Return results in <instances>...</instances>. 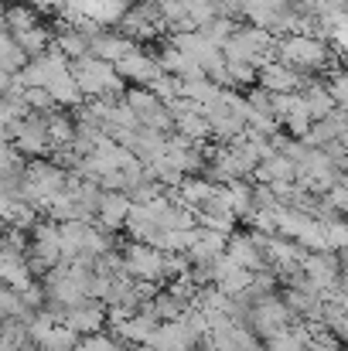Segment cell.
Wrapping results in <instances>:
<instances>
[{"mask_svg": "<svg viewBox=\"0 0 348 351\" xmlns=\"http://www.w3.org/2000/svg\"><path fill=\"white\" fill-rule=\"evenodd\" d=\"M277 58L287 62L290 69H297L301 75H314V72H325L335 62V51H332V41L321 38V34L290 31V34L277 38Z\"/></svg>", "mask_w": 348, "mask_h": 351, "instance_id": "cell-1", "label": "cell"}, {"mask_svg": "<svg viewBox=\"0 0 348 351\" xmlns=\"http://www.w3.org/2000/svg\"><path fill=\"white\" fill-rule=\"evenodd\" d=\"M69 69H72V75H76L86 99H119L126 93V82L119 79L113 62H103L96 55H82Z\"/></svg>", "mask_w": 348, "mask_h": 351, "instance_id": "cell-2", "label": "cell"}, {"mask_svg": "<svg viewBox=\"0 0 348 351\" xmlns=\"http://www.w3.org/2000/svg\"><path fill=\"white\" fill-rule=\"evenodd\" d=\"M69 184H72V171H65V167L55 164V160L38 157V160H31V164L24 167L21 195H24V202H31L34 208H45V205H48L55 195H62Z\"/></svg>", "mask_w": 348, "mask_h": 351, "instance_id": "cell-3", "label": "cell"}, {"mask_svg": "<svg viewBox=\"0 0 348 351\" xmlns=\"http://www.w3.org/2000/svg\"><path fill=\"white\" fill-rule=\"evenodd\" d=\"M222 55L229 62H246L253 69H259L263 62L277 58V38L266 27L256 24H235V31L229 34V41L222 45Z\"/></svg>", "mask_w": 348, "mask_h": 351, "instance_id": "cell-4", "label": "cell"}, {"mask_svg": "<svg viewBox=\"0 0 348 351\" xmlns=\"http://www.w3.org/2000/svg\"><path fill=\"white\" fill-rule=\"evenodd\" d=\"M171 45L181 51V55H188L209 79L226 65V55H222V48L219 45H212L198 27H192V31H171Z\"/></svg>", "mask_w": 348, "mask_h": 351, "instance_id": "cell-5", "label": "cell"}, {"mask_svg": "<svg viewBox=\"0 0 348 351\" xmlns=\"http://www.w3.org/2000/svg\"><path fill=\"white\" fill-rule=\"evenodd\" d=\"M164 256H167L164 249L133 239L130 245H123L119 263H123V269H126L133 280H140V283H157V280H164Z\"/></svg>", "mask_w": 348, "mask_h": 351, "instance_id": "cell-6", "label": "cell"}, {"mask_svg": "<svg viewBox=\"0 0 348 351\" xmlns=\"http://www.w3.org/2000/svg\"><path fill=\"white\" fill-rule=\"evenodd\" d=\"M123 99H126V106L133 110V117H137L140 126H150V130H161V133H171V130H174V117H171L167 103H164L154 89L133 86L130 93H123Z\"/></svg>", "mask_w": 348, "mask_h": 351, "instance_id": "cell-7", "label": "cell"}, {"mask_svg": "<svg viewBox=\"0 0 348 351\" xmlns=\"http://www.w3.org/2000/svg\"><path fill=\"white\" fill-rule=\"evenodd\" d=\"M290 321H294L290 307H287L280 297H273V293L253 300V307L246 311V328H249L253 335H259V338H270V335L283 331Z\"/></svg>", "mask_w": 348, "mask_h": 351, "instance_id": "cell-8", "label": "cell"}, {"mask_svg": "<svg viewBox=\"0 0 348 351\" xmlns=\"http://www.w3.org/2000/svg\"><path fill=\"white\" fill-rule=\"evenodd\" d=\"M69 58L51 45L48 51H41V55H34V58H27V65L21 69V72H14V79L24 86V89H45L55 75H62V72H69Z\"/></svg>", "mask_w": 348, "mask_h": 351, "instance_id": "cell-9", "label": "cell"}, {"mask_svg": "<svg viewBox=\"0 0 348 351\" xmlns=\"http://www.w3.org/2000/svg\"><path fill=\"white\" fill-rule=\"evenodd\" d=\"M21 154L41 157L51 150V136H48V113H27L24 119L14 123V140H10Z\"/></svg>", "mask_w": 348, "mask_h": 351, "instance_id": "cell-10", "label": "cell"}, {"mask_svg": "<svg viewBox=\"0 0 348 351\" xmlns=\"http://www.w3.org/2000/svg\"><path fill=\"white\" fill-rule=\"evenodd\" d=\"M116 72H119V79H123V82L140 86V89H150V86L164 75V69H161L157 55H147L143 48H133L130 55H123V58L116 62Z\"/></svg>", "mask_w": 348, "mask_h": 351, "instance_id": "cell-11", "label": "cell"}, {"mask_svg": "<svg viewBox=\"0 0 348 351\" xmlns=\"http://www.w3.org/2000/svg\"><path fill=\"white\" fill-rule=\"evenodd\" d=\"M157 324H161V321H157L150 300H147L143 307H137L133 314H126V317H113L116 338H123V341H130V345H147V338L157 331Z\"/></svg>", "mask_w": 348, "mask_h": 351, "instance_id": "cell-12", "label": "cell"}, {"mask_svg": "<svg viewBox=\"0 0 348 351\" xmlns=\"http://www.w3.org/2000/svg\"><path fill=\"white\" fill-rule=\"evenodd\" d=\"M304 79H308V75H301L297 69H290V65L280 62V58H270V62H263V65L256 69V86H263V89H270V93H297V89L304 86Z\"/></svg>", "mask_w": 348, "mask_h": 351, "instance_id": "cell-13", "label": "cell"}, {"mask_svg": "<svg viewBox=\"0 0 348 351\" xmlns=\"http://www.w3.org/2000/svg\"><path fill=\"white\" fill-rule=\"evenodd\" d=\"M301 269H304V276H308L311 283H318L321 290H332V287L342 280V263H338V256H335L332 249H325V252H308L304 263H301Z\"/></svg>", "mask_w": 348, "mask_h": 351, "instance_id": "cell-14", "label": "cell"}, {"mask_svg": "<svg viewBox=\"0 0 348 351\" xmlns=\"http://www.w3.org/2000/svg\"><path fill=\"white\" fill-rule=\"evenodd\" d=\"M58 321H62V324H69V328H72V331H79V335H93V331H103V328H106V307H103L100 300L86 297L82 304L69 307Z\"/></svg>", "mask_w": 348, "mask_h": 351, "instance_id": "cell-15", "label": "cell"}, {"mask_svg": "<svg viewBox=\"0 0 348 351\" xmlns=\"http://www.w3.org/2000/svg\"><path fill=\"white\" fill-rule=\"evenodd\" d=\"M263 232H253V235H232L229 242H226V256H232L239 266H246V269H270L266 266V252H263Z\"/></svg>", "mask_w": 348, "mask_h": 351, "instance_id": "cell-16", "label": "cell"}, {"mask_svg": "<svg viewBox=\"0 0 348 351\" xmlns=\"http://www.w3.org/2000/svg\"><path fill=\"white\" fill-rule=\"evenodd\" d=\"M195 345H198V341L188 335V328H185L181 317L157 324V331L147 338V348H154V351H192Z\"/></svg>", "mask_w": 348, "mask_h": 351, "instance_id": "cell-17", "label": "cell"}, {"mask_svg": "<svg viewBox=\"0 0 348 351\" xmlns=\"http://www.w3.org/2000/svg\"><path fill=\"white\" fill-rule=\"evenodd\" d=\"M130 208H133V202H130V195L126 191H119V188H106L103 191V198H100V212H96V219H100V226L103 229H123L126 226V215H130Z\"/></svg>", "mask_w": 348, "mask_h": 351, "instance_id": "cell-18", "label": "cell"}, {"mask_svg": "<svg viewBox=\"0 0 348 351\" xmlns=\"http://www.w3.org/2000/svg\"><path fill=\"white\" fill-rule=\"evenodd\" d=\"M253 178H256V184H294V181H297V164H294L287 154L273 150L266 160L256 164Z\"/></svg>", "mask_w": 348, "mask_h": 351, "instance_id": "cell-19", "label": "cell"}, {"mask_svg": "<svg viewBox=\"0 0 348 351\" xmlns=\"http://www.w3.org/2000/svg\"><path fill=\"white\" fill-rule=\"evenodd\" d=\"M133 48H140L133 38H126V34H119V31H96L93 38H89V55H96V58H103V62H119L123 55H130Z\"/></svg>", "mask_w": 348, "mask_h": 351, "instance_id": "cell-20", "label": "cell"}, {"mask_svg": "<svg viewBox=\"0 0 348 351\" xmlns=\"http://www.w3.org/2000/svg\"><path fill=\"white\" fill-rule=\"evenodd\" d=\"M345 130H348V113L345 110H335V113H328V117L314 119L304 140H308L311 147H328V143H335Z\"/></svg>", "mask_w": 348, "mask_h": 351, "instance_id": "cell-21", "label": "cell"}, {"mask_svg": "<svg viewBox=\"0 0 348 351\" xmlns=\"http://www.w3.org/2000/svg\"><path fill=\"white\" fill-rule=\"evenodd\" d=\"M45 89H48V96L55 99V106H58V110H79V106H82V99H86V96H82V89H79V82H76V75H72V69H69V72H62V75H55Z\"/></svg>", "mask_w": 348, "mask_h": 351, "instance_id": "cell-22", "label": "cell"}, {"mask_svg": "<svg viewBox=\"0 0 348 351\" xmlns=\"http://www.w3.org/2000/svg\"><path fill=\"white\" fill-rule=\"evenodd\" d=\"M38 24V10H34V3H10V7H3V31H10V34H21V31H27V27H34Z\"/></svg>", "mask_w": 348, "mask_h": 351, "instance_id": "cell-23", "label": "cell"}, {"mask_svg": "<svg viewBox=\"0 0 348 351\" xmlns=\"http://www.w3.org/2000/svg\"><path fill=\"white\" fill-rule=\"evenodd\" d=\"M14 41L21 45V51H24L27 58H34V55H41V51H48V48L55 45V38H51V31H48L45 24H34V27L14 34Z\"/></svg>", "mask_w": 348, "mask_h": 351, "instance_id": "cell-24", "label": "cell"}, {"mask_svg": "<svg viewBox=\"0 0 348 351\" xmlns=\"http://www.w3.org/2000/svg\"><path fill=\"white\" fill-rule=\"evenodd\" d=\"M308 328H283V331H277V335H270L266 338V351H308Z\"/></svg>", "mask_w": 348, "mask_h": 351, "instance_id": "cell-25", "label": "cell"}, {"mask_svg": "<svg viewBox=\"0 0 348 351\" xmlns=\"http://www.w3.org/2000/svg\"><path fill=\"white\" fill-rule=\"evenodd\" d=\"M48 136H51V150H58V147H72V140H76V119L69 117V113H48Z\"/></svg>", "mask_w": 348, "mask_h": 351, "instance_id": "cell-26", "label": "cell"}, {"mask_svg": "<svg viewBox=\"0 0 348 351\" xmlns=\"http://www.w3.org/2000/svg\"><path fill=\"white\" fill-rule=\"evenodd\" d=\"M24 65H27V55L21 51V45L14 41V34L0 27V69L14 75V72H21Z\"/></svg>", "mask_w": 348, "mask_h": 351, "instance_id": "cell-27", "label": "cell"}, {"mask_svg": "<svg viewBox=\"0 0 348 351\" xmlns=\"http://www.w3.org/2000/svg\"><path fill=\"white\" fill-rule=\"evenodd\" d=\"M123 348V338L106 335V331H93L79 341V351H119Z\"/></svg>", "mask_w": 348, "mask_h": 351, "instance_id": "cell-28", "label": "cell"}, {"mask_svg": "<svg viewBox=\"0 0 348 351\" xmlns=\"http://www.w3.org/2000/svg\"><path fill=\"white\" fill-rule=\"evenodd\" d=\"M321 198H325V205H328L335 215H348V184L345 181H335L328 191H321Z\"/></svg>", "mask_w": 348, "mask_h": 351, "instance_id": "cell-29", "label": "cell"}, {"mask_svg": "<svg viewBox=\"0 0 348 351\" xmlns=\"http://www.w3.org/2000/svg\"><path fill=\"white\" fill-rule=\"evenodd\" d=\"M10 140H14V123L0 119V143H10Z\"/></svg>", "mask_w": 348, "mask_h": 351, "instance_id": "cell-30", "label": "cell"}, {"mask_svg": "<svg viewBox=\"0 0 348 351\" xmlns=\"http://www.w3.org/2000/svg\"><path fill=\"white\" fill-rule=\"evenodd\" d=\"M195 351H216V348L212 345H202V348H195Z\"/></svg>", "mask_w": 348, "mask_h": 351, "instance_id": "cell-31", "label": "cell"}, {"mask_svg": "<svg viewBox=\"0 0 348 351\" xmlns=\"http://www.w3.org/2000/svg\"><path fill=\"white\" fill-rule=\"evenodd\" d=\"M21 351H34V348H21Z\"/></svg>", "mask_w": 348, "mask_h": 351, "instance_id": "cell-32", "label": "cell"}, {"mask_svg": "<svg viewBox=\"0 0 348 351\" xmlns=\"http://www.w3.org/2000/svg\"><path fill=\"white\" fill-rule=\"evenodd\" d=\"M143 351H154V348H143Z\"/></svg>", "mask_w": 348, "mask_h": 351, "instance_id": "cell-33", "label": "cell"}]
</instances>
